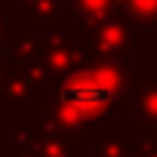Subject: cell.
<instances>
[{"mask_svg": "<svg viewBox=\"0 0 157 157\" xmlns=\"http://www.w3.org/2000/svg\"><path fill=\"white\" fill-rule=\"evenodd\" d=\"M114 96V80L108 74H83L65 90V102L77 111H99L111 102Z\"/></svg>", "mask_w": 157, "mask_h": 157, "instance_id": "obj_1", "label": "cell"}]
</instances>
